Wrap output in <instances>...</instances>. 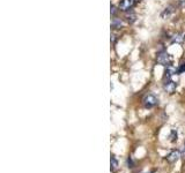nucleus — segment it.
<instances>
[{"label":"nucleus","instance_id":"11","mask_svg":"<svg viewBox=\"0 0 185 173\" xmlns=\"http://www.w3.org/2000/svg\"><path fill=\"white\" fill-rule=\"evenodd\" d=\"M169 139L171 142H176V141H177V132H176L175 129L171 131V133H170V135H169Z\"/></svg>","mask_w":185,"mask_h":173},{"label":"nucleus","instance_id":"9","mask_svg":"<svg viewBox=\"0 0 185 173\" xmlns=\"http://www.w3.org/2000/svg\"><path fill=\"white\" fill-rule=\"evenodd\" d=\"M110 164H111V171H115V170L117 169V166H118V162H117V159L115 158V156H111V158H110Z\"/></svg>","mask_w":185,"mask_h":173},{"label":"nucleus","instance_id":"8","mask_svg":"<svg viewBox=\"0 0 185 173\" xmlns=\"http://www.w3.org/2000/svg\"><path fill=\"white\" fill-rule=\"evenodd\" d=\"M172 12H174V6H171V5H170V6H168V7L164 8V11L161 13V16H162L163 19H166V17H168V16H169Z\"/></svg>","mask_w":185,"mask_h":173},{"label":"nucleus","instance_id":"3","mask_svg":"<svg viewBox=\"0 0 185 173\" xmlns=\"http://www.w3.org/2000/svg\"><path fill=\"white\" fill-rule=\"evenodd\" d=\"M138 1H139V0H121V2H119V5H118V8L123 12H127V11H130Z\"/></svg>","mask_w":185,"mask_h":173},{"label":"nucleus","instance_id":"5","mask_svg":"<svg viewBox=\"0 0 185 173\" xmlns=\"http://www.w3.org/2000/svg\"><path fill=\"white\" fill-rule=\"evenodd\" d=\"M171 42L174 43V44H183L185 42V34L184 32H177V34H175L171 38Z\"/></svg>","mask_w":185,"mask_h":173},{"label":"nucleus","instance_id":"14","mask_svg":"<svg viewBox=\"0 0 185 173\" xmlns=\"http://www.w3.org/2000/svg\"><path fill=\"white\" fill-rule=\"evenodd\" d=\"M110 13H111V15L115 16L116 15V13H117V9H116V7L113 6V5H111V11H110Z\"/></svg>","mask_w":185,"mask_h":173},{"label":"nucleus","instance_id":"7","mask_svg":"<svg viewBox=\"0 0 185 173\" xmlns=\"http://www.w3.org/2000/svg\"><path fill=\"white\" fill-rule=\"evenodd\" d=\"M121 27H123V22L121 21V19L115 17V19L112 20V22H111V28L115 29V30H117V29H121Z\"/></svg>","mask_w":185,"mask_h":173},{"label":"nucleus","instance_id":"1","mask_svg":"<svg viewBox=\"0 0 185 173\" xmlns=\"http://www.w3.org/2000/svg\"><path fill=\"white\" fill-rule=\"evenodd\" d=\"M142 103L146 109H152L159 104V99L156 98V96L153 94H147L142 99Z\"/></svg>","mask_w":185,"mask_h":173},{"label":"nucleus","instance_id":"16","mask_svg":"<svg viewBox=\"0 0 185 173\" xmlns=\"http://www.w3.org/2000/svg\"><path fill=\"white\" fill-rule=\"evenodd\" d=\"M110 41H111V43H112V44H115V43H116V41H117V36H116V35H111V39H110Z\"/></svg>","mask_w":185,"mask_h":173},{"label":"nucleus","instance_id":"6","mask_svg":"<svg viewBox=\"0 0 185 173\" xmlns=\"http://www.w3.org/2000/svg\"><path fill=\"white\" fill-rule=\"evenodd\" d=\"M179 156H181V152H179L178 150H175V151H172V152H170V154L168 155L167 159H168V162L174 163V162L177 161L178 158H179Z\"/></svg>","mask_w":185,"mask_h":173},{"label":"nucleus","instance_id":"2","mask_svg":"<svg viewBox=\"0 0 185 173\" xmlns=\"http://www.w3.org/2000/svg\"><path fill=\"white\" fill-rule=\"evenodd\" d=\"M171 61H172V58L168 54L164 51H161L157 54V62L163 66H168V65H171Z\"/></svg>","mask_w":185,"mask_h":173},{"label":"nucleus","instance_id":"13","mask_svg":"<svg viewBox=\"0 0 185 173\" xmlns=\"http://www.w3.org/2000/svg\"><path fill=\"white\" fill-rule=\"evenodd\" d=\"M178 7H185V0H176Z\"/></svg>","mask_w":185,"mask_h":173},{"label":"nucleus","instance_id":"4","mask_svg":"<svg viewBox=\"0 0 185 173\" xmlns=\"http://www.w3.org/2000/svg\"><path fill=\"white\" fill-rule=\"evenodd\" d=\"M163 86H164V90H166L167 92L172 94V92H175V90L177 89V83L170 80V81H166V82L163 83Z\"/></svg>","mask_w":185,"mask_h":173},{"label":"nucleus","instance_id":"17","mask_svg":"<svg viewBox=\"0 0 185 173\" xmlns=\"http://www.w3.org/2000/svg\"><path fill=\"white\" fill-rule=\"evenodd\" d=\"M184 152H185V142H184Z\"/></svg>","mask_w":185,"mask_h":173},{"label":"nucleus","instance_id":"10","mask_svg":"<svg viewBox=\"0 0 185 173\" xmlns=\"http://www.w3.org/2000/svg\"><path fill=\"white\" fill-rule=\"evenodd\" d=\"M125 20H126L129 23H133L134 21H136V14H134V13H129V14H126V15H125Z\"/></svg>","mask_w":185,"mask_h":173},{"label":"nucleus","instance_id":"15","mask_svg":"<svg viewBox=\"0 0 185 173\" xmlns=\"http://www.w3.org/2000/svg\"><path fill=\"white\" fill-rule=\"evenodd\" d=\"M127 165H129V167H134V164H133V161H132V158L129 157L127 158Z\"/></svg>","mask_w":185,"mask_h":173},{"label":"nucleus","instance_id":"12","mask_svg":"<svg viewBox=\"0 0 185 173\" xmlns=\"http://www.w3.org/2000/svg\"><path fill=\"white\" fill-rule=\"evenodd\" d=\"M184 72H185V62H182V64L178 66L176 73H177V74H181V73H184Z\"/></svg>","mask_w":185,"mask_h":173}]
</instances>
